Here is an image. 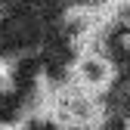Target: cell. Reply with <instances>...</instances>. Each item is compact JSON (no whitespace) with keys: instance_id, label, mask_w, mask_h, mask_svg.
<instances>
[{"instance_id":"cell-1","label":"cell","mask_w":130,"mask_h":130,"mask_svg":"<svg viewBox=\"0 0 130 130\" xmlns=\"http://www.w3.org/2000/svg\"><path fill=\"white\" fill-rule=\"evenodd\" d=\"M115 77H118V65L111 56L105 53H96V50H77L71 59V80L77 87H84L90 93H108L115 87Z\"/></svg>"},{"instance_id":"cell-2","label":"cell","mask_w":130,"mask_h":130,"mask_svg":"<svg viewBox=\"0 0 130 130\" xmlns=\"http://www.w3.org/2000/svg\"><path fill=\"white\" fill-rule=\"evenodd\" d=\"M102 3H105L108 9H127V6H130V0H102Z\"/></svg>"}]
</instances>
